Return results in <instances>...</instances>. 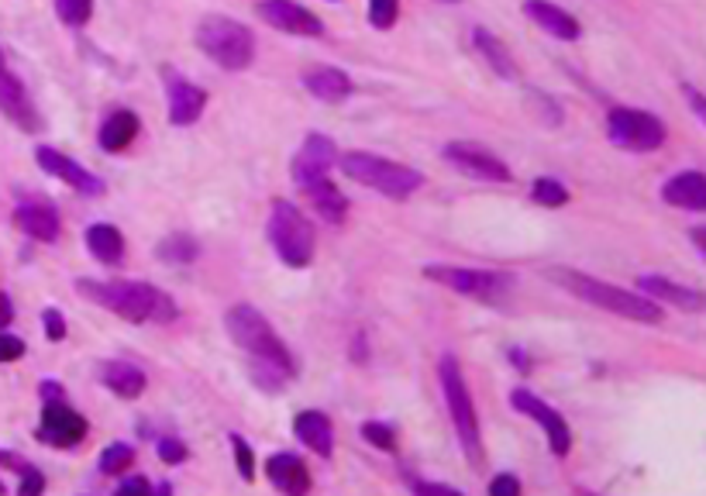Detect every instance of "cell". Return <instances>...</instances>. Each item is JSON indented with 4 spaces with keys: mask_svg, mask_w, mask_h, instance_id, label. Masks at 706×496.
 Returning a JSON list of instances; mask_svg holds the SVG:
<instances>
[{
    "mask_svg": "<svg viewBox=\"0 0 706 496\" xmlns=\"http://www.w3.org/2000/svg\"><path fill=\"white\" fill-rule=\"evenodd\" d=\"M224 328L228 338L248 355V372H252L255 386L269 393H279L293 376H297V362L293 352L283 345V338L273 331V324L259 314L252 304H235L224 314Z\"/></svg>",
    "mask_w": 706,
    "mask_h": 496,
    "instance_id": "obj_1",
    "label": "cell"
},
{
    "mask_svg": "<svg viewBox=\"0 0 706 496\" xmlns=\"http://www.w3.org/2000/svg\"><path fill=\"white\" fill-rule=\"evenodd\" d=\"M76 290L97 307L111 310V314L124 317L131 324H173L180 317V307L173 304L166 290L152 283H138V279H80Z\"/></svg>",
    "mask_w": 706,
    "mask_h": 496,
    "instance_id": "obj_2",
    "label": "cell"
},
{
    "mask_svg": "<svg viewBox=\"0 0 706 496\" xmlns=\"http://www.w3.org/2000/svg\"><path fill=\"white\" fill-rule=\"evenodd\" d=\"M548 279L558 283L562 290H569L572 297H579L583 304L589 307H600V310H610L617 317H627V321H638V324H662V307L655 300L641 297V293H627L620 286H610L596 276H586L579 269H548Z\"/></svg>",
    "mask_w": 706,
    "mask_h": 496,
    "instance_id": "obj_3",
    "label": "cell"
},
{
    "mask_svg": "<svg viewBox=\"0 0 706 496\" xmlns=\"http://www.w3.org/2000/svg\"><path fill=\"white\" fill-rule=\"evenodd\" d=\"M341 173L348 180L369 186V190H379L390 200H407L410 193L424 186V176L414 166H403V162L376 152H345L341 155Z\"/></svg>",
    "mask_w": 706,
    "mask_h": 496,
    "instance_id": "obj_4",
    "label": "cell"
},
{
    "mask_svg": "<svg viewBox=\"0 0 706 496\" xmlns=\"http://www.w3.org/2000/svg\"><path fill=\"white\" fill-rule=\"evenodd\" d=\"M197 49L228 73H242L255 59V35L228 14H207L197 25Z\"/></svg>",
    "mask_w": 706,
    "mask_h": 496,
    "instance_id": "obj_5",
    "label": "cell"
},
{
    "mask_svg": "<svg viewBox=\"0 0 706 496\" xmlns=\"http://www.w3.org/2000/svg\"><path fill=\"white\" fill-rule=\"evenodd\" d=\"M438 379H441V390H445L448 414H452V428H455V434H459V445H462L465 459L479 469V465H483V434H479L476 403H472V393H469V386H465L459 359L445 355L441 366H438Z\"/></svg>",
    "mask_w": 706,
    "mask_h": 496,
    "instance_id": "obj_6",
    "label": "cell"
},
{
    "mask_svg": "<svg viewBox=\"0 0 706 496\" xmlns=\"http://www.w3.org/2000/svg\"><path fill=\"white\" fill-rule=\"evenodd\" d=\"M266 235H269V245L276 248V255L293 269H304L314 262V224L310 217L293 207L290 200H273V211H269V221H266Z\"/></svg>",
    "mask_w": 706,
    "mask_h": 496,
    "instance_id": "obj_7",
    "label": "cell"
},
{
    "mask_svg": "<svg viewBox=\"0 0 706 496\" xmlns=\"http://www.w3.org/2000/svg\"><path fill=\"white\" fill-rule=\"evenodd\" d=\"M424 276L431 283H441L448 290L462 293V297L483 300V304H503L514 290V276L507 273H490V269H469V266H424Z\"/></svg>",
    "mask_w": 706,
    "mask_h": 496,
    "instance_id": "obj_8",
    "label": "cell"
},
{
    "mask_svg": "<svg viewBox=\"0 0 706 496\" xmlns=\"http://www.w3.org/2000/svg\"><path fill=\"white\" fill-rule=\"evenodd\" d=\"M607 135L617 149L627 152H655L665 145L669 131L665 124L648 111H638V107H614L607 118Z\"/></svg>",
    "mask_w": 706,
    "mask_h": 496,
    "instance_id": "obj_9",
    "label": "cell"
},
{
    "mask_svg": "<svg viewBox=\"0 0 706 496\" xmlns=\"http://www.w3.org/2000/svg\"><path fill=\"white\" fill-rule=\"evenodd\" d=\"M441 155H445V162H452L459 173L472 176V180H483V183H510L514 180L507 162L476 142H448L445 149H441Z\"/></svg>",
    "mask_w": 706,
    "mask_h": 496,
    "instance_id": "obj_10",
    "label": "cell"
},
{
    "mask_svg": "<svg viewBox=\"0 0 706 496\" xmlns=\"http://www.w3.org/2000/svg\"><path fill=\"white\" fill-rule=\"evenodd\" d=\"M510 403H514L517 414H527L531 421H538L541 428L548 434V445H552V452L562 459V455H569V445H572V434H569V424H565V417L558 414L555 407H548L545 400H538L531 390H524V386H517L514 393H510Z\"/></svg>",
    "mask_w": 706,
    "mask_h": 496,
    "instance_id": "obj_11",
    "label": "cell"
},
{
    "mask_svg": "<svg viewBox=\"0 0 706 496\" xmlns=\"http://www.w3.org/2000/svg\"><path fill=\"white\" fill-rule=\"evenodd\" d=\"M87 421L76 414L73 407H66L59 400H45L42 407V424H38V438L49 441L52 448H76L83 438H87Z\"/></svg>",
    "mask_w": 706,
    "mask_h": 496,
    "instance_id": "obj_12",
    "label": "cell"
},
{
    "mask_svg": "<svg viewBox=\"0 0 706 496\" xmlns=\"http://www.w3.org/2000/svg\"><path fill=\"white\" fill-rule=\"evenodd\" d=\"M335 162H338L335 142H331L328 135H321V131H310V135L304 138V145H300V152L293 155L290 173L300 186H307V183L321 180V176H328V169L335 166Z\"/></svg>",
    "mask_w": 706,
    "mask_h": 496,
    "instance_id": "obj_13",
    "label": "cell"
},
{
    "mask_svg": "<svg viewBox=\"0 0 706 496\" xmlns=\"http://www.w3.org/2000/svg\"><path fill=\"white\" fill-rule=\"evenodd\" d=\"M259 18L266 25H273L276 31H286V35H304V38L324 35V21L317 14H310L307 7L293 4V0H262Z\"/></svg>",
    "mask_w": 706,
    "mask_h": 496,
    "instance_id": "obj_14",
    "label": "cell"
},
{
    "mask_svg": "<svg viewBox=\"0 0 706 496\" xmlns=\"http://www.w3.org/2000/svg\"><path fill=\"white\" fill-rule=\"evenodd\" d=\"M166 100H169V124L186 128V124H197L200 114L207 107V90L190 83L186 76L166 69Z\"/></svg>",
    "mask_w": 706,
    "mask_h": 496,
    "instance_id": "obj_15",
    "label": "cell"
},
{
    "mask_svg": "<svg viewBox=\"0 0 706 496\" xmlns=\"http://www.w3.org/2000/svg\"><path fill=\"white\" fill-rule=\"evenodd\" d=\"M35 159H38V166H42L45 173L56 176V180H62L66 186H73V190L83 193V197H100V193H104V180H100V176L87 173L80 162H73L69 155L49 149V145H38Z\"/></svg>",
    "mask_w": 706,
    "mask_h": 496,
    "instance_id": "obj_16",
    "label": "cell"
},
{
    "mask_svg": "<svg viewBox=\"0 0 706 496\" xmlns=\"http://www.w3.org/2000/svg\"><path fill=\"white\" fill-rule=\"evenodd\" d=\"M0 111H4L7 121H14L21 131H28V135H38V131H42V118H38L28 90L21 87L18 76L7 73V69H0Z\"/></svg>",
    "mask_w": 706,
    "mask_h": 496,
    "instance_id": "obj_17",
    "label": "cell"
},
{
    "mask_svg": "<svg viewBox=\"0 0 706 496\" xmlns=\"http://www.w3.org/2000/svg\"><path fill=\"white\" fill-rule=\"evenodd\" d=\"M638 290H641V297L655 300V304H672L679 310H689V314H700L706 304L700 290H689V286H679L665 276H641Z\"/></svg>",
    "mask_w": 706,
    "mask_h": 496,
    "instance_id": "obj_18",
    "label": "cell"
},
{
    "mask_svg": "<svg viewBox=\"0 0 706 496\" xmlns=\"http://www.w3.org/2000/svg\"><path fill=\"white\" fill-rule=\"evenodd\" d=\"M14 224L25 231L35 242H56L59 238V211L49 200H25V204L14 211Z\"/></svg>",
    "mask_w": 706,
    "mask_h": 496,
    "instance_id": "obj_19",
    "label": "cell"
},
{
    "mask_svg": "<svg viewBox=\"0 0 706 496\" xmlns=\"http://www.w3.org/2000/svg\"><path fill=\"white\" fill-rule=\"evenodd\" d=\"M266 476H269V483H273L279 493L300 496V493L310 490V469H307V462L300 459V455H293V452H276V455H269Z\"/></svg>",
    "mask_w": 706,
    "mask_h": 496,
    "instance_id": "obj_20",
    "label": "cell"
},
{
    "mask_svg": "<svg viewBox=\"0 0 706 496\" xmlns=\"http://www.w3.org/2000/svg\"><path fill=\"white\" fill-rule=\"evenodd\" d=\"M524 14L541 31H548L552 38H562V42H576V38L583 35L579 21L572 18L569 11H562L558 4H552V0H524Z\"/></svg>",
    "mask_w": 706,
    "mask_h": 496,
    "instance_id": "obj_21",
    "label": "cell"
},
{
    "mask_svg": "<svg viewBox=\"0 0 706 496\" xmlns=\"http://www.w3.org/2000/svg\"><path fill=\"white\" fill-rule=\"evenodd\" d=\"M662 200L693 214L706 211V176L696 173V169H686V173L672 176V180L662 186Z\"/></svg>",
    "mask_w": 706,
    "mask_h": 496,
    "instance_id": "obj_22",
    "label": "cell"
},
{
    "mask_svg": "<svg viewBox=\"0 0 706 496\" xmlns=\"http://www.w3.org/2000/svg\"><path fill=\"white\" fill-rule=\"evenodd\" d=\"M293 431H297V438L304 441L314 455L331 459V452H335V424H331L328 414H321V410H304V414H297V421H293Z\"/></svg>",
    "mask_w": 706,
    "mask_h": 496,
    "instance_id": "obj_23",
    "label": "cell"
},
{
    "mask_svg": "<svg viewBox=\"0 0 706 496\" xmlns=\"http://www.w3.org/2000/svg\"><path fill=\"white\" fill-rule=\"evenodd\" d=\"M100 379H104V386L114 393V397L121 400H135L145 393V386H149V376H145L142 369L135 366V362L128 359H111L100 366Z\"/></svg>",
    "mask_w": 706,
    "mask_h": 496,
    "instance_id": "obj_24",
    "label": "cell"
},
{
    "mask_svg": "<svg viewBox=\"0 0 706 496\" xmlns=\"http://www.w3.org/2000/svg\"><path fill=\"white\" fill-rule=\"evenodd\" d=\"M304 90L310 97H317L321 104H341L352 93V80L348 73H341L335 66H314L304 73Z\"/></svg>",
    "mask_w": 706,
    "mask_h": 496,
    "instance_id": "obj_25",
    "label": "cell"
},
{
    "mask_svg": "<svg viewBox=\"0 0 706 496\" xmlns=\"http://www.w3.org/2000/svg\"><path fill=\"white\" fill-rule=\"evenodd\" d=\"M138 131H142V121H138L135 111H128V107H118V111L107 114V121L100 124V149L104 152H124L131 142L138 138Z\"/></svg>",
    "mask_w": 706,
    "mask_h": 496,
    "instance_id": "obj_26",
    "label": "cell"
},
{
    "mask_svg": "<svg viewBox=\"0 0 706 496\" xmlns=\"http://www.w3.org/2000/svg\"><path fill=\"white\" fill-rule=\"evenodd\" d=\"M304 193H307L310 204H314V211L321 214L328 224H341V221L348 217V200H345V193H341L338 186L328 180V176H321V180L307 183Z\"/></svg>",
    "mask_w": 706,
    "mask_h": 496,
    "instance_id": "obj_27",
    "label": "cell"
},
{
    "mask_svg": "<svg viewBox=\"0 0 706 496\" xmlns=\"http://www.w3.org/2000/svg\"><path fill=\"white\" fill-rule=\"evenodd\" d=\"M472 45L479 49V56L486 59V66L493 69L500 80H517V62L510 56V49L493 35L490 28H476L472 31Z\"/></svg>",
    "mask_w": 706,
    "mask_h": 496,
    "instance_id": "obj_28",
    "label": "cell"
},
{
    "mask_svg": "<svg viewBox=\"0 0 706 496\" xmlns=\"http://www.w3.org/2000/svg\"><path fill=\"white\" fill-rule=\"evenodd\" d=\"M83 238H87L90 255L104 266H118L124 259V235L114 224H90Z\"/></svg>",
    "mask_w": 706,
    "mask_h": 496,
    "instance_id": "obj_29",
    "label": "cell"
},
{
    "mask_svg": "<svg viewBox=\"0 0 706 496\" xmlns=\"http://www.w3.org/2000/svg\"><path fill=\"white\" fill-rule=\"evenodd\" d=\"M155 255H159L162 262H169V266H186V262H193L200 255V245H197V238L176 231V235L162 238L159 248H155Z\"/></svg>",
    "mask_w": 706,
    "mask_h": 496,
    "instance_id": "obj_30",
    "label": "cell"
},
{
    "mask_svg": "<svg viewBox=\"0 0 706 496\" xmlns=\"http://www.w3.org/2000/svg\"><path fill=\"white\" fill-rule=\"evenodd\" d=\"M131 462H135V448L121 445V441H114V445H107L100 452V472L104 476H121V472H128Z\"/></svg>",
    "mask_w": 706,
    "mask_h": 496,
    "instance_id": "obj_31",
    "label": "cell"
},
{
    "mask_svg": "<svg viewBox=\"0 0 706 496\" xmlns=\"http://www.w3.org/2000/svg\"><path fill=\"white\" fill-rule=\"evenodd\" d=\"M56 14L62 25L83 28L93 18V0H56Z\"/></svg>",
    "mask_w": 706,
    "mask_h": 496,
    "instance_id": "obj_32",
    "label": "cell"
},
{
    "mask_svg": "<svg viewBox=\"0 0 706 496\" xmlns=\"http://www.w3.org/2000/svg\"><path fill=\"white\" fill-rule=\"evenodd\" d=\"M531 197H534V204H541V207H562V204H569V190H565L558 180H534L531 183Z\"/></svg>",
    "mask_w": 706,
    "mask_h": 496,
    "instance_id": "obj_33",
    "label": "cell"
},
{
    "mask_svg": "<svg viewBox=\"0 0 706 496\" xmlns=\"http://www.w3.org/2000/svg\"><path fill=\"white\" fill-rule=\"evenodd\" d=\"M400 18V0H369V21L372 28L390 31Z\"/></svg>",
    "mask_w": 706,
    "mask_h": 496,
    "instance_id": "obj_34",
    "label": "cell"
},
{
    "mask_svg": "<svg viewBox=\"0 0 706 496\" xmlns=\"http://www.w3.org/2000/svg\"><path fill=\"white\" fill-rule=\"evenodd\" d=\"M362 438H366L372 448H379V452H393V448H397V434H393L390 424H383V421L362 424Z\"/></svg>",
    "mask_w": 706,
    "mask_h": 496,
    "instance_id": "obj_35",
    "label": "cell"
},
{
    "mask_svg": "<svg viewBox=\"0 0 706 496\" xmlns=\"http://www.w3.org/2000/svg\"><path fill=\"white\" fill-rule=\"evenodd\" d=\"M231 452H235V462H238V469H242V479L245 483H252L255 479V455H252V448H248V441L242 438V434H231Z\"/></svg>",
    "mask_w": 706,
    "mask_h": 496,
    "instance_id": "obj_36",
    "label": "cell"
},
{
    "mask_svg": "<svg viewBox=\"0 0 706 496\" xmlns=\"http://www.w3.org/2000/svg\"><path fill=\"white\" fill-rule=\"evenodd\" d=\"M155 452H159V459L166 465H180V462H186V455H190L183 441H176V438H159L155 441Z\"/></svg>",
    "mask_w": 706,
    "mask_h": 496,
    "instance_id": "obj_37",
    "label": "cell"
},
{
    "mask_svg": "<svg viewBox=\"0 0 706 496\" xmlns=\"http://www.w3.org/2000/svg\"><path fill=\"white\" fill-rule=\"evenodd\" d=\"M21 355H25V341H21L18 335L0 331V362H18Z\"/></svg>",
    "mask_w": 706,
    "mask_h": 496,
    "instance_id": "obj_38",
    "label": "cell"
},
{
    "mask_svg": "<svg viewBox=\"0 0 706 496\" xmlns=\"http://www.w3.org/2000/svg\"><path fill=\"white\" fill-rule=\"evenodd\" d=\"M42 324H45V335H49V341H62V338H66V317H62L56 307L45 310Z\"/></svg>",
    "mask_w": 706,
    "mask_h": 496,
    "instance_id": "obj_39",
    "label": "cell"
},
{
    "mask_svg": "<svg viewBox=\"0 0 706 496\" xmlns=\"http://www.w3.org/2000/svg\"><path fill=\"white\" fill-rule=\"evenodd\" d=\"M490 493L493 496H517L521 493V479L517 476H496L490 483Z\"/></svg>",
    "mask_w": 706,
    "mask_h": 496,
    "instance_id": "obj_40",
    "label": "cell"
},
{
    "mask_svg": "<svg viewBox=\"0 0 706 496\" xmlns=\"http://www.w3.org/2000/svg\"><path fill=\"white\" fill-rule=\"evenodd\" d=\"M21 476H25V479H21V493H25V496L45 490V479H42V472H38L35 465H28V469L21 472Z\"/></svg>",
    "mask_w": 706,
    "mask_h": 496,
    "instance_id": "obj_41",
    "label": "cell"
},
{
    "mask_svg": "<svg viewBox=\"0 0 706 496\" xmlns=\"http://www.w3.org/2000/svg\"><path fill=\"white\" fill-rule=\"evenodd\" d=\"M118 493H152V483L145 476H124L118 483Z\"/></svg>",
    "mask_w": 706,
    "mask_h": 496,
    "instance_id": "obj_42",
    "label": "cell"
},
{
    "mask_svg": "<svg viewBox=\"0 0 706 496\" xmlns=\"http://www.w3.org/2000/svg\"><path fill=\"white\" fill-rule=\"evenodd\" d=\"M11 321H14V304L7 293H0V331L11 328Z\"/></svg>",
    "mask_w": 706,
    "mask_h": 496,
    "instance_id": "obj_43",
    "label": "cell"
},
{
    "mask_svg": "<svg viewBox=\"0 0 706 496\" xmlns=\"http://www.w3.org/2000/svg\"><path fill=\"white\" fill-rule=\"evenodd\" d=\"M417 493H452V496H462V490H455V486H445V483H414Z\"/></svg>",
    "mask_w": 706,
    "mask_h": 496,
    "instance_id": "obj_44",
    "label": "cell"
},
{
    "mask_svg": "<svg viewBox=\"0 0 706 496\" xmlns=\"http://www.w3.org/2000/svg\"><path fill=\"white\" fill-rule=\"evenodd\" d=\"M686 93H689V104H693V114H696V118H706V104H703V97H700V93H696L693 87H686Z\"/></svg>",
    "mask_w": 706,
    "mask_h": 496,
    "instance_id": "obj_45",
    "label": "cell"
},
{
    "mask_svg": "<svg viewBox=\"0 0 706 496\" xmlns=\"http://www.w3.org/2000/svg\"><path fill=\"white\" fill-rule=\"evenodd\" d=\"M42 400H59V383H42Z\"/></svg>",
    "mask_w": 706,
    "mask_h": 496,
    "instance_id": "obj_46",
    "label": "cell"
},
{
    "mask_svg": "<svg viewBox=\"0 0 706 496\" xmlns=\"http://www.w3.org/2000/svg\"><path fill=\"white\" fill-rule=\"evenodd\" d=\"M693 245H696V252H706V248H703V228L693 231Z\"/></svg>",
    "mask_w": 706,
    "mask_h": 496,
    "instance_id": "obj_47",
    "label": "cell"
},
{
    "mask_svg": "<svg viewBox=\"0 0 706 496\" xmlns=\"http://www.w3.org/2000/svg\"><path fill=\"white\" fill-rule=\"evenodd\" d=\"M0 69H4V56H0Z\"/></svg>",
    "mask_w": 706,
    "mask_h": 496,
    "instance_id": "obj_48",
    "label": "cell"
},
{
    "mask_svg": "<svg viewBox=\"0 0 706 496\" xmlns=\"http://www.w3.org/2000/svg\"><path fill=\"white\" fill-rule=\"evenodd\" d=\"M445 4H455V0H445Z\"/></svg>",
    "mask_w": 706,
    "mask_h": 496,
    "instance_id": "obj_49",
    "label": "cell"
},
{
    "mask_svg": "<svg viewBox=\"0 0 706 496\" xmlns=\"http://www.w3.org/2000/svg\"><path fill=\"white\" fill-rule=\"evenodd\" d=\"M0 493H4V486H0Z\"/></svg>",
    "mask_w": 706,
    "mask_h": 496,
    "instance_id": "obj_50",
    "label": "cell"
}]
</instances>
